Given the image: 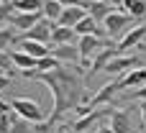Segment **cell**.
I'll return each instance as SVG.
<instances>
[{
	"label": "cell",
	"mask_w": 146,
	"mask_h": 133,
	"mask_svg": "<svg viewBox=\"0 0 146 133\" xmlns=\"http://www.w3.org/2000/svg\"><path fill=\"white\" fill-rule=\"evenodd\" d=\"M36 79L44 82L51 90V97H54L51 115L44 123H33V131L36 133H46L49 128H54L56 123H62V118H64L67 110H77L82 105V100L85 103L90 100L80 69H67L64 64L59 69H54V72H38L36 69Z\"/></svg>",
	"instance_id": "1"
},
{
	"label": "cell",
	"mask_w": 146,
	"mask_h": 133,
	"mask_svg": "<svg viewBox=\"0 0 146 133\" xmlns=\"http://www.w3.org/2000/svg\"><path fill=\"white\" fill-rule=\"evenodd\" d=\"M110 41L108 38H103V36H95V33H90V36H80L77 38V49H80V64L85 67V69H90V62H92V56L100 51V49H105Z\"/></svg>",
	"instance_id": "2"
},
{
	"label": "cell",
	"mask_w": 146,
	"mask_h": 133,
	"mask_svg": "<svg viewBox=\"0 0 146 133\" xmlns=\"http://www.w3.org/2000/svg\"><path fill=\"white\" fill-rule=\"evenodd\" d=\"M10 108H13L21 118H26L28 123H44V120H46V113L41 110V105H38L36 100H28V97H13V100H10Z\"/></svg>",
	"instance_id": "3"
},
{
	"label": "cell",
	"mask_w": 146,
	"mask_h": 133,
	"mask_svg": "<svg viewBox=\"0 0 146 133\" xmlns=\"http://www.w3.org/2000/svg\"><path fill=\"white\" fill-rule=\"evenodd\" d=\"M105 23V36L110 38V36H118V33H123V31H128L131 28V23H133V18L128 15V13H121V10H110V15L103 21Z\"/></svg>",
	"instance_id": "4"
},
{
	"label": "cell",
	"mask_w": 146,
	"mask_h": 133,
	"mask_svg": "<svg viewBox=\"0 0 146 133\" xmlns=\"http://www.w3.org/2000/svg\"><path fill=\"white\" fill-rule=\"evenodd\" d=\"M123 87H121V79H110V82H105L95 95H90V100H87V108L90 110H95V108H103V105H108L110 100H113V95L115 92H121Z\"/></svg>",
	"instance_id": "5"
},
{
	"label": "cell",
	"mask_w": 146,
	"mask_h": 133,
	"mask_svg": "<svg viewBox=\"0 0 146 133\" xmlns=\"http://www.w3.org/2000/svg\"><path fill=\"white\" fill-rule=\"evenodd\" d=\"M136 67H141L139 56H126V54H118L115 59H110V62H108L105 74H110V77H121V74H128V72H131V69H136Z\"/></svg>",
	"instance_id": "6"
},
{
	"label": "cell",
	"mask_w": 146,
	"mask_h": 133,
	"mask_svg": "<svg viewBox=\"0 0 146 133\" xmlns=\"http://www.w3.org/2000/svg\"><path fill=\"white\" fill-rule=\"evenodd\" d=\"M146 38V23L141 26H136V28H131V31H126V36L115 44V49H118V54H126L128 49H136V46H141Z\"/></svg>",
	"instance_id": "7"
},
{
	"label": "cell",
	"mask_w": 146,
	"mask_h": 133,
	"mask_svg": "<svg viewBox=\"0 0 146 133\" xmlns=\"http://www.w3.org/2000/svg\"><path fill=\"white\" fill-rule=\"evenodd\" d=\"M118 56V49L113 46V44H108L105 49H100L95 56H92V62H90V69H87V77H92V74H100V72H105V67H108V62L110 59H115Z\"/></svg>",
	"instance_id": "8"
},
{
	"label": "cell",
	"mask_w": 146,
	"mask_h": 133,
	"mask_svg": "<svg viewBox=\"0 0 146 133\" xmlns=\"http://www.w3.org/2000/svg\"><path fill=\"white\" fill-rule=\"evenodd\" d=\"M51 56H56L62 64H69V67L80 64V49H77V44H56L51 49Z\"/></svg>",
	"instance_id": "9"
},
{
	"label": "cell",
	"mask_w": 146,
	"mask_h": 133,
	"mask_svg": "<svg viewBox=\"0 0 146 133\" xmlns=\"http://www.w3.org/2000/svg\"><path fill=\"white\" fill-rule=\"evenodd\" d=\"M51 31H54V23L51 21H46V18H41L33 28H28L26 33H23V38H31V41H41V44H49L51 41Z\"/></svg>",
	"instance_id": "10"
},
{
	"label": "cell",
	"mask_w": 146,
	"mask_h": 133,
	"mask_svg": "<svg viewBox=\"0 0 146 133\" xmlns=\"http://www.w3.org/2000/svg\"><path fill=\"white\" fill-rule=\"evenodd\" d=\"M18 51H26L28 56H33V59H44V56H49L51 54V49L46 46V44H41V41H31V38H23V36H18Z\"/></svg>",
	"instance_id": "11"
},
{
	"label": "cell",
	"mask_w": 146,
	"mask_h": 133,
	"mask_svg": "<svg viewBox=\"0 0 146 133\" xmlns=\"http://www.w3.org/2000/svg\"><path fill=\"white\" fill-rule=\"evenodd\" d=\"M85 15H87V8H85V5H72V8H64V10H62V15H59V21H56V26L74 28V26H77Z\"/></svg>",
	"instance_id": "12"
},
{
	"label": "cell",
	"mask_w": 146,
	"mask_h": 133,
	"mask_svg": "<svg viewBox=\"0 0 146 133\" xmlns=\"http://www.w3.org/2000/svg\"><path fill=\"white\" fill-rule=\"evenodd\" d=\"M44 18V13H15L13 18H10V28H15V31H21V33H26L28 28H33L38 21Z\"/></svg>",
	"instance_id": "13"
},
{
	"label": "cell",
	"mask_w": 146,
	"mask_h": 133,
	"mask_svg": "<svg viewBox=\"0 0 146 133\" xmlns=\"http://www.w3.org/2000/svg\"><path fill=\"white\" fill-rule=\"evenodd\" d=\"M85 8H87V15L95 18L98 23H103L110 15V10H113V5L108 0H85Z\"/></svg>",
	"instance_id": "14"
},
{
	"label": "cell",
	"mask_w": 146,
	"mask_h": 133,
	"mask_svg": "<svg viewBox=\"0 0 146 133\" xmlns=\"http://www.w3.org/2000/svg\"><path fill=\"white\" fill-rule=\"evenodd\" d=\"M110 131L113 133H131V118H128V113L126 110H115L113 108V113H110Z\"/></svg>",
	"instance_id": "15"
},
{
	"label": "cell",
	"mask_w": 146,
	"mask_h": 133,
	"mask_svg": "<svg viewBox=\"0 0 146 133\" xmlns=\"http://www.w3.org/2000/svg\"><path fill=\"white\" fill-rule=\"evenodd\" d=\"M146 85V67H136V69H131L128 74H123L121 77V87L123 90H128V87H144Z\"/></svg>",
	"instance_id": "16"
},
{
	"label": "cell",
	"mask_w": 146,
	"mask_h": 133,
	"mask_svg": "<svg viewBox=\"0 0 146 133\" xmlns=\"http://www.w3.org/2000/svg\"><path fill=\"white\" fill-rule=\"evenodd\" d=\"M77 31L74 28H67V26H56L54 23V31H51V44H77Z\"/></svg>",
	"instance_id": "17"
},
{
	"label": "cell",
	"mask_w": 146,
	"mask_h": 133,
	"mask_svg": "<svg viewBox=\"0 0 146 133\" xmlns=\"http://www.w3.org/2000/svg\"><path fill=\"white\" fill-rule=\"evenodd\" d=\"M74 31H77V36H90V33H95V36L108 38V36H105V31H100V28H98V21H95V18H90V15H85V18L74 26Z\"/></svg>",
	"instance_id": "18"
},
{
	"label": "cell",
	"mask_w": 146,
	"mask_h": 133,
	"mask_svg": "<svg viewBox=\"0 0 146 133\" xmlns=\"http://www.w3.org/2000/svg\"><path fill=\"white\" fill-rule=\"evenodd\" d=\"M10 62H13V67H18L21 72H28V69H36V64H38V59L28 56L26 51H10Z\"/></svg>",
	"instance_id": "19"
},
{
	"label": "cell",
	"mask_w": 146,
	"mask_h": 133,
	"mask_svg": "<svg viewBox=\"0 0 146 133\" xmlns=\"http://www.w3.org/2000/svg\"><path fill=\"white\" fill-rule=\"evenodd\" d=\"M123 13H128L131 18H144L146 15V0H123Z\"/></svg>",
	"instance_id": "20"
},
{
	"label": "cell",
	"mask_w": 146,
	"mask_h": 133,
	"mask_svg": "<svg viewBox=\"0 0 146 133\" xmlns=\"http://www.w3.org/2000/svg\"><path fill=\"white\" fill-rule=\"evenodd\" d=\"M62 10H64V5H62V3H56V0H44L41 13H44V18H46V21L56 23V21H59V15H62Z\"/></svg>",
	"instance_id": "21"
},
{
	"label": "cell",
	"mask_w": 146,
	"mask_h": 133,
	"mask_svg": "<svg viewBox=\"0 0 146 133\" xmlns=\"http://www.w3.org/2000/svg\"><path fill=\"white\" fill-rule=\"evenodd\" d=\"M10 133H36V131H33V123H28L26 118H21L13 110L10 113Z\"/></svg>",
	"instance_id": "22"
},
{
	"label": "cell",
	"mask_w": 146,
	"mask_h": 133,
	"mask_svg": "<svg viewBox=\"0 0 146 133\" xmlns=\"http://www.w3.org/2000/svg\"><path fill=\"white\" fill-rule=\"evenodd\" d=\"M15 44H18L15 28H10V26L0 28V51H10V46H15Z\"/></svg>",
	"instance_id": "23"
},
{
	"label": "cell",
	"mask_w": 146,
	"mask_h": 133,
	"mask_svg": "<svg viewBox=\"0 0 146 133\" xmlns=\"http://www.w3.org/2000/svg\"><path fill=\"white\" fill-rule=\"evenodd\" d=\"M15 13H18V10H15V0H3V3H0V28H5Z\"/></svg>",
	"instance_id": "24"
},
{
	"label": "cell",
	"mask_w": 146,
	"mask_h": 133,
	"mask_svg": "<svg viewBox=\"0 0 146 133\" xmlns=\"http://www.w3.org/2000/svg\"><path fill=\"white\" fill-rule=\"evenodd\" d=\"M44 0H15V10L18 13H41Z\"/></svg>",
	"instance_id": "25"
},
{
	"label": "cell",
	"mask_w": 146,
	"mask_h": 133,
	"mask_svg": "<svg viewBox=\"0 0 146 133\" xmlns=\"http://www.w3.org/2000/svg\"><path fill=\"white\" fill-rule=\"evenodd\" d=\"M59 67H62V62H59L56 56H51V54L44 56V59H38V64H36L38 72H54V69H59Z\"/></svg>",
	"instance_id": "26"
},
{
	"label": "cell",
	"mask_w": 146,
	"mask_h": 133,
	"mask_svg": "<svg viewBox=\"0 0 146 133\" xmlns=\"http://www.w3.org/2000/svg\"><path fill=\"white\" fill-rule=\"evenodd\" d=\"M10 51H0V72H8L10 69Z\"/></svg>",
	"instance_id": "27"
},
{
	"label": "cell",
	"mask_w": 146,
	"mask_h": 133,
	"mask_svg": "<svg viewBox=\"0 0 146 133\" xmlns=\"http://www.w3.org/2000/svg\"><path fill=\"white\" fill-rule=\"evenodd\" d=\"M54 133H77V131H74V123H64L62 120V123H56V131Z\"/></svg>",
	"instance_id": "28"
},
{
	"label": "cell",
	"mask_w": 146,
	"mask_h": 133,
	"mask_svg": "<svg viewBox=\"0 0 146 133\" xmlns=\"http://www.w3.org/2000/svg\"><path fill=\"white\" fill-rule=\"evenodd\" d=\"M0 133H10V113L0 115Z\"/></svg>",
	"instance_id": "29"
},
{
	"label": "cell",
	"mask_w": 146,
	"mask_h": 133,
	"mask_svg": "<svg viewBox=\"0 0 146 133\" xmlns=\"http://www.w3.org/2000/svg\"><path fill=\"white\" fill-rule=\"evenodd\" d=\"M128 97H131V100H139V103L146 100V85H144V87H139L136 92H128Z\"/></svg>",
	"instance_id": "30"
},
{
	"label": "cell",
	"mask_w": 146,
	"mask_h": 133,
	"mask_svg": "<svg viewBox=\"0 0 146 133\" xmlns=\"http://www.w3.org/2000/svg\"><path fill=\"white\" fill-rule=\"evenodd\" d=\"M8 113H13L10 100H3V97H0V115H8Z\"/></svg>",
	"instance_id": "31"
},
{
	"label": "cell",
	"mask_w": 146,
	"mask_h": 133,
	"mask_svg": "<svg viewBox=\"0 0 146 133\" xmlns=\"http://www.w3.org/2000/svg\"><path fill=\"white\" fill-rule=\"evenodd\" d=\"M8 85H10V74H5V72H0V92H3V90H5Z\"/></svg>",
	"instance_id": "32"
},
{
	"label": "cell",
	"mask_w": 146,
	"mask_h": 133,
	"mask_svg": "<svg viewBox=\"0 0 146 133\" xmlns=\"http://www.w3.org/2000/svg\"><path fill=\"white\" fill-rule=\"evenodd\" d=\"M56 3H62L64 8H72V5H85V0H56Z\"/></svg>",
	"instance_id": "33"
},
{
	"label": "cell",
	"mask_w": 146,
	"mask_h": 133,
	"mask_svg": "<svg viewBox=\"0 0 146 133\" xmlns=\"http://www.w3.org/2000/svg\"><path fill=\"white\" fill-rule=\"evenodd\" d=\"M90 133H113V131H110V126H98V128H92Z\"/></svg>",
	"instance_id": "34"
},
{
	"label": "cell",
	"mask_w": 146,
	"mask_h": 133,
	"mask_svg": "<svg viewBox=\"0 0 146 133\" xmlns=\"http://www.w3.org/2000/svg\"><path fill=\"white\" fill-rule=\"evenodd\" d=\"M139 113H141V120H144V126H146V100H141V105H139Z\"/></svg>",
	"instance_id": "35"
},
{
	"label": "cell",
	"mask_w": 146,
	"mask_h": 133,
	"mask_svg": "<svg viewBox=\"0 0 146 133\" xmlns=\"http://www.w3.org/2000/svg\"><path fill=\"white\" fill-rule=\"evenodd\" d=\"M108 3H110L113 8H121V5H123V0H108Z\"/></svg>",
	"instance_id": "36"
},
{
	"label": "cell",
	"mask_w": 146,
	"mask_h": 133,
	"mask_svg": "<svg viewBox=\"0 0 146 133\" xmlns=\"http://www.w3.org/2000/svg\"><path fill=\"white\" fill-rule=\"evenodd\" d=\"M139 49H144V51H146V44H141V46H139Z\"/></svg>",
	"instance_id": "37"
},
{
	"label": "cell",
	"mask_w": 146,
	"mask_h": 133,
	"mask_svg": "<svg viewBox=\"0 0 146 133\" xmlns=\"http://www.w3.org/2000/svg\"><path fill=\"white\" fill-rule=\"evenodd\" d=\"M0 3H3V0H0Z\"/></svg>",
	"instance_id": "38"
}]
</instances>
